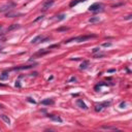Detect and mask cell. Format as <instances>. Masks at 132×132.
<instances>
[{
  "instance_id": "1",
  "label": "cell",
  "mask_w": 132,
  "mask_h": 132,
  "mask_svg": "<svg viewBox=\"0 0 132 132\" xmlns=\"http://www.w3.org/2000/svg\"><path fill=\"white\" fill-rule=\"evenodd\" d=\"M96 37V35L94 34H89V35H81V36H77V37H72L70 39H67V40L64 41V43H69L71 41H76V42H84L88 39H91V38H94Z\"/></svg>"
},
{
  "instance_id": "2",
  "label": "cell",
  "mask_w": 132,
  "mask_h": 132,
  "mask_svg": "<svg viewBox=\"0 0 132 132\" xmlns=\"http://www.w3.org/2000/svg\"><path fill=\"white\" fill-rule=\"evenodd\" d=\"M111 101H103V102H99V103H96L95 104V111L96 112H101L103 108H105L107 106L111 105Z\"/></svg>"
},
{
  "instance_id": "3",
  "label": "cell",
  "mask_w": 132,
  "mask_h": 132,
  "mask_svg": "<svg viewBox=\"0 0 132 132\" xmlns=\"http://www.w3.org/2000/svg\"><path fill=\"white\" fill-rule=\"evenodd\" d=\"M89 10L90 11H99V10L102 11L103 10V5H102V3H99V2L93 3L92 5H90Z\"/></svg>"
},
{
  "instance_id": "4",
  "label": "cell",
  "mask_w": 132,
  "mask_h": 132,
  "mask_svg": "<svg viewBox=\"0 0 132 132\" xmlns=\"http://www.w3.org/2000/svg\"><path fill=\"white\" fill-rule=\"evenodd\" d=\"M16 6V3L15 2H7L5 3L4 5H2V6H0V13H3V11H6L10 8H13Z\"/></svg>"
},
{
  "instance_id": "5",
  "label": "cell",
  "mask_w": 132,
  "mask_h": 132,
  "mask_svg": "<svg viewBox=\"0 0 132 132\" xmlns=\"http://www.w3.org/2000/svg\"><path fill=\"white\" fill-rule=\"evenodd\" d=\"M49 39V37H43V36H41V35H37L36 37H34L32 40H31V43L32 44H36V43H38V42H45Z\"/></svg>"
},
{
  "instance_id": "6",
  "label": "cell",
  "mask_w": 132,
  "mask_h": 132,
  "mask_svg": "<svg viewBox=\"0 0 132 132\" xmlns=\"http://www.w3.org/2000/svg\"><path fill=\"white\" fill-rule=\"evenodd\" d=\"M36 65V63L35 64H33V65H22V66H18V67H14V68H10V69L8 70V71H10V70H26V69H30V68H32V67H34Z\"/></svg>"
},
{
  "instance_id": "7",
  "label": "cell",
  "mask_w": 132,
  "mask_h": 132,
  "mask_svg": "<svg viewBox=\"0 0 132 132\" xmlns=\"http://www.w3.org/2000/svg\"><path fill=\"white\" fill-rule=\"evenodd\" d=\"M55 3V0H47L43 4H42V10H48L50 7L53 6V4Z\"/></svg>"
},
{
  "instance_id": "8",
  "label": "cell",
  "mask_w": 132,
  "mask_h": 132,
  "mask_svg": "<svg viewBox=\"0 0 132 132\" xmlns=\"http://www.w3.org/2000/svg\"><path fill=\"white\" fill-rule=\"evenodd\" d=\"M50 52H51L50 49H43V50L39 51V52H37V53L34 54V56H32V58H34V57H38V56H44V55L49 54Z\"/></svg>"
},
{
  "instance_id": "9",
  "label": "cell",
  "mask_w": 132,
  "mask_h": 132,
  "mask_svg": "<svg viewBox=\"0 0 132 132\" xmlns=\"http://www.w3.org/2000/svg\"><path fill=\"white\" fill-rule=\"evenodd\" d=\"M100 128L101 129H106V130H113V131H119L120 130L119 128L116 127V126H112V125H102Z\"/></svg>"
},
{
  "instance_id": "10",
  "label": "cell",
  "mask_w": 132,
  "mask_h": 132,
  "mask_svg": "<svg viewBox=\"0 0 132 132\" xmlns=\"http://www.w3.org/2000/svg\"><path fill=\"white\" fill-rule=\"evenodd\" d=\"M47 116H48L51 120L55 121V122H59V123H62V122H63V120H62L59 116H55V114H47Z\"/></svg>"
},
{
  "instance_id": "11",
  "label": "cell",
  "mask_w": 132,
  "mask_h": 132,
  "mask_svg": "<svg viewBox=\"0 0 132 132\" xmlns=\"http://www.w3.org/2000/svg\"><path fill=\"white\" fill-rule=\"evenodd\" d=\"M76 104H77L78 107L83 108V110H88V106L86 105V103L83 101V99H77L76 100Z\"/></svg>"
},
{
  "instance_id": "12",
  "label": "cell",
  "mask_w": 132,
  "mask_h": 132,
  "mask_svg": "<svg viewBox=\"0 0 132 132\" xmlns=\"http://www.w3.org/2000/svg\"><path fill=\"white\" fill-rule=\"evenodd\" d=\"M0 118H1L7 125H10V119L8 118V116H6V114H4V113H1L0 114Z\"/></svg>"
},
{
  "instance_id": "13",
  "label": "cell",
  "mask_w": 132,
  "mask_h": 132,
  "mask_svg": "<svg viewBox=\"0 0 132 132\" xmlns=\"http://www.w3.org/2000/svg\"><path fill=\"white\" fill-rule=\"evenodd\" d=\"M20 16H23V14H20V13H7L5 15L6 18H15V17H20Z\"/></svg>"
},
{
  "instance_id": "14",
  "label": "cell",
  "mask_w": 132,
  "mask_h": 132,
  "mask_svg": "<svg viewBox=\"0 0 132 132\" xmlns=\"http://www.w3.org/2000/svg\"><path fill=\"white\" fill-rule=\"evenodd\" d=\"M41 104H43V105H52V104H54V100L50 99V98L44 99V100L41 101Z\"/></svg>"
},
{
  "instance_id": "15",
  "label": "cell",
  "mask_w": 132,
  "mask_h": 132,
  "mask_svg": "<svg viewBox=\"0 0 132 132\" xmlns=\"http://www.w3.org/2000/svg\"><path fill=\"white\" fill-rule=\"evenodd\" d=\"M85 1H87V0H72V1L69 3V6L70 7H73V6H75V5H77L78 3L85 2Z\"/></svg>"
},
{
  "instance_id": "16",
  "label": "cell",
  "mask_w": 132,
  "mask_h": 132,
  "mask_svg": "<svg viewBox=\"0 0 132 132\" xmlns=\"http://www.w3.org/2000/svg\"><path fill=\"white\" fill-rule=\"evenodd\" d=\"M7 78H8V70H5L0 74V79H1V81H5V79H7Z\"/></svg>"
},
{
  "instance_id": "17",
  "label": "cell",
  "mask_w": 132,
  "mask_h": 132,
  "mask_svg": "<svg viewBox=\"0 0 132 132\" xmlns=\"http://www.w3.org/2000/svg\"><path fill=\"white\" fill-rule=\"evenodd\" d=\"M21 26L19 25V24H13L11 26H9L8 28H7V32H9V31H13V30H15V29H18V28H20Z\"/></svg>"
},
{
  "instance_id": "18",
  "label": "cell",
  "mask_w": 132,
  "mask_h": 132,
  "mask_svg": "<svg viewBox=\"0 0 132 132\" xmlns=\"http://www.w3.org/2000/svg\"><path fill=\"white\" fill-rule=\"evenodd\" d=\"M110 85H113V84H107V83H100V84H98V85H96L95 86V91H97L98 89H100L101 87H103V86H110Z\"/></svg>"
},
{
  "instance_id": "19",
  "label": "cell",
  "mask_w": 132,
  "mask_h": 132,
  "mask_svg": "<svg viewBox=\"0 0 132 132\" xmlns=\"http://www.w3.org/2000/svg\"><path fill=\"white\" fill-rule=\"evenodd\" d=\"M88 66H89V61L85 60L84 62H82V64H81V66H79V68H81V69H86Z\"/></svg>"
},
{
  "instance_id": "20",
  "label": "cell",
  "mask_w": 132,
  "mask_h": 132,
  "mask_svg": "<svg viewBox=\"0 0 132 132\" xmlns=\"http://www.w3.org/2000/svg\"><path fill=\"white\" fill-rule=\"evenodd\" d=\"M99 21H100L99 17H93V18L89 19V23H96V22H99Z\"/></svg>"
},
{
  "instance_id": "21",
  "label": "cell",
  "mask_w": 132,
  "mask_h": 132,
  "mask_svg": "<svg viewBox=\"0 0 132 132\" xmlns=\"http://www.w3.org/2000/svg\"><path fill=\"white\" fill-rule=\"evenodd\" d=\"M56 19L58 20V21H62V20H64V19H65V15H60V16H57V17H56Z\"/></svg>"
},
{
  "instance_id": "22",
  "label": "cell",
  "mask_w": 132,
  "mask_h": 132,
  "mask_svg": "<svg viewBox=\"0 0 132 132\" xmlns=\"http://www.w3.org/2000/svg\"><path fill=\"white\" fill-rule=\"evenodd\" d=\"M42 19H43V16H39V17H38V18H36L35 20H34V21H33V23H36V22H38V21H40V20H42Z\"/></svg>"
},
{
  "instance_id": "23",
  "label": "cell",
  "mask_w": 132,
  "mask_h": 132,
  "mask_svg": "<svg viewBox=\"0 0 132 132\" xmlns=\"http://www.w3.org/2000/svg\"><path fill=\"white\" fill-rule=\"evenodd\" d=\"M102 47H112V42H104V43H102Z\"/></svg>"
},
{
  "instance_id": "24",
  "label": "cell",
  "mask_w": 132,
  "mask_h": 132,
  "mask_svg": "<svg viewBox=\"0 0 132 132\" xmlns=\"http://www.w3.org/2000/svg\"><path fill=\"white\" fill-rule=\"evenodd\" d=\"M69 28L67 27H62V28H59V29H57V31H65V30H68Z\"/></svg>"
},
{
  "instance_id": "25",
  "label": "cell",
  "mask_w": 132,
  "mask_h": 132,
  "mask_svg": "<svg viewBox=\"0 0 132 132\" xmlns=\"http://www.w3.org/2000/svg\"><path fill=\"white\" fill-rule=\"evenodd\" d=\"M104 56V54H98V55H94V58L98 59V58H101V57Z\"/></svg>"
},
{
  "instance_id": "26",
  "label": "cell",
  "mask_w": 132,
  "mask_h": 132,
  "mask_svg": "<svg viewBox=\"0 0 132 132\" xmlns=\"http://www.w3.org/2000/svg\"><path fill=\"white\" fill-rule=\"evenodd\" d=\"M99 51H100V49H99V48H95V49L92 50V53L95 54V53H97V52H99Z\"/></svg>"
},
{
  "instance_id": "27",
  "label": "cell",
  "mask_w": 132,
  "mask_h": 132,
  "mask_svg": "<svg viewBox=\"0 0 132 132\" xmlns=\"http://www.w3.org/2000/svg\"><path fill=\"white\" fill-rule=\"evenodd\" d=\"M27 100L29 101V102H31V103H36V101H35V100H33V99L31 98V97H28V98H27Z\"/></svg>"
},
{
  "instance_id": "28",
  "label": "cell",
  "mask_w": 132,
  "mask_h": 132,
  "mask_svg": "<svg viewBox=\"0 0 132 132\" xmlns=\"http://www.w3.org/2000/svg\"><path fill=\"white\" fill-rule=\"evenodd\" d=\"M54 48H59V44H53V45H51V47H49V49H54Z\"/></svg>"
},
{
  "instance_id": "29",
  "label": "cell",
  "mask_w": 132,
  "mask_h": 132,
  "mask_svg": "<svg viewBox=\"0 0 132 132\" xmlns=\"http://www.w3.org/2000/svg\"><path fill=\"white\" fill-rule=\"evenodd\" d=\"M75 81H76V78L74 77V76H72V77L69 79V81H68V83H71V82H75Z\"/></svg>"
},
{
  "instance_id": "30",
  "label": "cell",
  "mask_w": 132,
  "mask_h": 132,
  "mask_svg": "<svg viewBox=\"0 0 132 132\" xmlns=\"http://www.w3.org/2000/svg\"><path fill=\"white\" fill-rule=\"evenodd\" d=\"M15 86H16V87H18V88H20V87H21L20 82H19V81H17V82H16V84H15Z\"/></svg>"
},
{
  "instance_id": "31",
  "label": "cell",
  "mask_w": 132,
  "mask_h": 132,
  "mask_svg": "<svg viewBox=\"0 0 132 132\" xmlns=\"http://www.w3.org/2000/svg\"><path fill=\"white\" fill-rule=\"evenodd\" d=\"M131 18H132V16L131 15H129V16H127V17H125V20H131Z\"/></svg>"
},
{
  "instance_id": "32",
  "label": "cell",
  "mask_w": 132,
  "mask_h": 132,
  "mask_svg": "<svg viewBox=\"0 0 132 132\" xmlns=\"http://www.w3.org/2000/svg\"><path fill=\"white\" fill-rule=\"evenodd\" d=\"M116 71V69H110V70H107V72H114Z\"/></svg>"
},
{
  "instance_id": "33",
  "label": "cell",
  "mask_w": 132,
  "mask_h": 132,
  "mask_svg": "<svg viewBox=\"0 0 132 132\" xmlns=\"http://www.w3.org/2000/svg\"><path fill=\"white\" fill-rule=\"evenodd\" d=\"M0 108H4V105L1 104V103H0Z\"/></svg>"
},
{
  "instance_id": "34",
  "label": "cell",
  "mask_w": 132,
  "mask_h": 132,
  "mask_svg": "<svg viewBox=\"0 0 132 132\" xmlns=\"http://www.w3.org/2000/svg\"><path fill=\"white\" fill-rule=\"evenodd\" d=\"M2 34H3V32H2L1 30H0V35H2Z\"/></svg>"
}]
</instances>
